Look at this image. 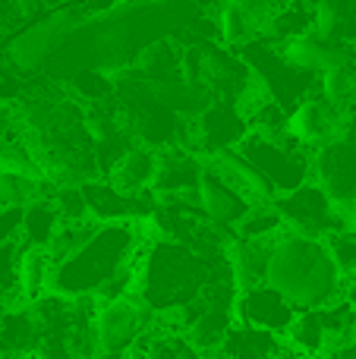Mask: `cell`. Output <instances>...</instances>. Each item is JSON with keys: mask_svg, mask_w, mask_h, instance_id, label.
<instances>
[{"mask_svg": "<svg viewBox=\"0 0 356 359\" xmlns=\"http://www.w3.org/2000/svg\"><path fill=\"white\" fill-rule=\"evenodd\" d=\"M155 236L158 233L151 221L101 224L79 252L54 265L50 290L63 293V297H98L101 287L117 278L123 268H130L136 252Z\"/></svg>", "mask_w": 356, "mask_h": 359, "instance_id": "obj_1", "label": "cell"}, {"mask_svg": "<svg viewBox=\"0 0 356 359\" xmlns=\"http://www.w3.org/2000/svg\"><path fill=\"white\" fill-rule=\"evenodd\" d=\"M265 284L284 293L296 312L322 309V306L341 299V293H344V278L331 262L325 243L290 233V230H281L275 236Z\"/></svg>", "mask_w": 356, "mask_h": 359, "instance_id": "obj_2", "label": "cell"}, {"mask_svg": "<svg viewBox=\"0 0 356 359\" xmlns=\"http://www.w3.org/2000/svg\"><path fill=\"white\" fill-rule=\"evenodd\" d=\"M227 262V252L205 255L196 249L183 246L174 240H161L155 236L145 252L142 280H139V297L151 306L155 312L183 309L202 293L205 280L212 271Z\"/></svg>", "mask_w": 356, "mask_h": 359, "instance_id": "obj_3", "label": "cell"}, {"mask_svg": "<svg viewBox=\"0 0 356 359\" xmlns=\"http://www.w3.org/2000/svg\"><path fill=\"white\" fill-rule=\"evenodd\" d=\"M233 151L265 180V186L275 196L294 192L296 186L313 180V151L303 149L290 136L271 139V136H262V133H246L243 142Z\"/></svg>", "mask_w": 356, "mask_h": 359, "instance_id": "obj_4", "label": "cell"}, {"mask_svg": "<svg viewBox=\"0 0 356 359\" xmlns=\"http://www.w3.org/2000/svg\"><path fill=\"white\" fill-rule=\"evenodd\" d=\"M271 205H275V211L281 215L284 230L300 233V236H313V240H325L334 230H341L344 224L353 221V211L334 205L331 196H328L315 180L296 186L294 192L275 196Z\"/></svg>", "mask_w": 356, "mask_h": 359, "instance_id": "obj_5", "label": "cell"}, {"mask_svg": "<svg viewBox=\"0 0 356 359\" xmlns=\"http://www.w3.org/2000/svg\"><path fill=\"white\" fill-rule=\"evenodd\" d=\"M246 133H249V123L237 101L212 98L189 123V149L199 158H214L233 151Z\"/></svg>", "mask_w": 356, "mask_h": 359, "instance_id": "obj_6", "label": "cell"}, {"mask_svg": "<svg viewBox=\"0 0 356 359\" xmlns=\"http://www.w3.org/2000/svg\"><path fill=\"white\" fill-rule=\"evenodd\" d=\"M155 325V309L142 297H123L98 306L95 341L101 353H130V347Z\"/></svg>", "mask_w": 356, "mask_h": 359, "instance_id": "obj_7", "label": "cell"}, {"mask_svg": "<svg viewBox=\"0 0 356 359\" xmlns=\"http://www.w3.org/2000/svg\"><path fill=\"white\" fill-rule=\"evenodd\" d=\"M313 180L331 196L334 205L353 208L356 202V130L334 136L313 151Z\"/></svg>", "mask_w": 356, "mask_h": 359, "instance_id": "obj_8", "label": "cell"}, {"mask_svg": "<svg viewBox=\"0 0 356 359\" xmlns=\"http://www.w3.org/2000/svg\"><path fill=\"white\" fill-rule=\"evenodd\" d=\"M347 130H353L350 117H344L338 107H331L322 95H309L306 101L290 107V114H287V136L309 151L331 142L334 136H341Z\"/></svg>", "mask_w": 356, "mask_h": 359, "instance_id": "obj_9", "label": "cell"}, {"mask_svg": "<svg viewBox=\"0 0 356 359\" xmlns=\"http://www.w3.org/2000/svg\"><path fill=\"white\" fill-rule=\"evenodd\" d=\"M296 309L290 306V299L284 293H278L271 284H259L249 290L237 293V322L249 325L259 331H271V334L284 337L287 328L294 325Z\"/></svg>", "mask_w": 356, "mask_h": 359, "instance_id": "obj_10", "label": "cell"}, {"mask_svg": "<svg viewBox=\"0 0 356 359\" xmlns=\"http://www.w3.org/2000/svg\"><path fill=\"white\" fill-rule=\"evenodd\" d=\"M196 202H199V211L205 215L208 224H214L218 230L233 236L237 224L249 215L252 205L240 196L233 186H227L224 180L214 174L205 161H202V177H199V189H196Z\"/></svg>", "mask_w": 356, "mask_h": 359, "instance_id": "obj_11", "label": "cell"}, {"mask_svg": "<svg viewBox=\"0 0 356 359\" xmlns=\"http://www.w3.org/2000/svg\"><path fill=\"white\" fill-rule=\"evenodd\" d=\"M278 50H281L287 67L300 69V73H309V76H322V73H328V69L341 67V63L356 60V44H334L319 35L294 38V41H287V44H278Z\"/></svg>", "mask_w": 356, "mask_h": 359, "instance_id": "obj_12", "label": "cell"}, {"mask_svg": "<svg viewBox=\"0 0 356 359\" xmlns=\"http://www.w3.org/2000/svg\"><path fill=\"white\" fill-rule=\"evenodd\" d=\"M202 177V158L186 145H170L158 151L155 196H196Z\"/></svg>", "mask_w": 356, "mask_h": 359, "instance_id": "obj_13", "label": "cell"}, {"mask_svg": "<svg viewBox=\"0 0 356 359\" xmlns=\"http://www.w3.org/2000/svg\"><path fill=\"white\" fill-rule=\"evenodd\" d=\"M271 249H275V236H262V240H237L233 236L227 243V265H231L237 290H249V287L268 280Z\"/></svg>", "mask_w": 356, "mask_h": 359, "instance_id": "obj_14", "label": "cell"}, {"mask_svg": "<svg viewBox=\"0 0 356 359\" xmlns=\"http://www.w3.org/2000/svg\"><path fill=\"white\" fill-rule=\"evenodd\" d=\"M69 19L67 16H57L50 19V22H35L29 25L25 32H19L16 38H13L10 44V57L19 63L22 69H38L44 60L50 57V50H54V44L60 41L63 35H67L69 29Z\"/></svg>", "mask_w": 356, "mask_h": 359, "instance_id": "obj_15", "label": "cell"}, {"mask_svg": "<svg viewBox=\"0 0 356 359\" xmlns=\"http://www.w3.org/2000/svg\"><path fill=\"white\" fill-rule=\"evenodd\" d=\"M158 174V151L149 149V145L136 142L117 164L111 168V174L104 180L111 186H117L126 196H139V192H149L151 183H155Z\"/></svg>", "mask_w": 356, "mask_h": 359, "instance_id": "obj_16", "label": "cell"}, {"mask_svg": "<svg viewBox=\"0 0 356 359\" xmlns=\"http://www.w3.org/2000/svg\"><path fill=\"white\" fill-rule=\"evenodd\" d=\"M313 35L356 44V0H313Z\"/></svg>", "mask_w": 356, "mask_h": 359, "instance_id": "obj_17", "label": "cell"}, {"mask_svg": "<svg viewBox=\"0 0 356 359\" xmlns=\"http://www.w3.org/2000/svg\"><path fill=\"white\" fill-rule=\"evenodd\" d=\"M38 325L29 306L0 309V356L4 359H25L35 356Z\"/></svg>", "mask_w": 356, "mask_h": 359, "instance_id": "obj_18", "label": "cell"}, {"mask_svg": "<svg viewBox=\"0 0 356 359\" xmlns=\"http://www.w3.org/2000/svg\"><path fill=\"white\" fill-rule=\"evenodd\" d=\"M284 350V337L271 334V331H259L249 325H233L227 331L221 353L224 359H278Z\"/></svg>", "mask_w": 356, "mask_h": 359, "instance_id": "obj_19", "label": "cell"}, {"mask_svg": "<svg viewBox=\"0 0 356 359\" xmlns=\"http://www.w3.org/2000/svg\"><path fill=\"white\" fill-rule=\"evenodd\" d=\"M54 284V262L44 249H32L19 243V297L25 303H35L38 297L50 290Z\"/></svg>", "mask_w": 356, "mask_h": 359, "instance_id": "obj_20", "label": "cell"}, {"mask_svg": "<svg viewBox=\"0 0 356 359\" xmlns=\"http://www.w3.org/2000/svg\"><path fill=\"white\" fill-rule=\"evenodd\" d=\"M303 35H313V0H300V4L275 10L262 32V38L271 44H287Z\"/></svg>", "mask_w": 356, "mask_h": 359, "instance_id": "obj_21", "label": "cell"}, {"mask_svg": "<svg viewBox=\"0 0 356 359\" xmlns=\"http://www.w3.org/2000/svg\"><path fill=\"white\" fill-rule=\"evenodd\" d=\"M60 224L63 221H60V215H57L50 196L35 198V202H29L22 208V236H19V243L32 246V249H48Z\"/></svg>", "mask_w": 356, "mask_h": 359, "instance_id": "obj_22", "label": "cell"}, {"mask_svg": "<svg viewBox=\"0 0 356 359\" xmlns=\"http://www.w3.org/2000/svg\"><path fill=\"white\" fill-rule=\"evenodd\" d=\"M315 95H322V98L331 107H338L344 117H353V111H356V60L341 63V67L322 73L319 86H315Z\"/></svg>", "mask_w": 356, "mask_h": 359, "instance_id": "obj_23", "label": "cell"}, {"mask_svg": "<svg viewBox=\"0 0 356 359\" xmlns=\"http://www.w3.org/2000/svg\"><path fill=\"white\" fill-rule=\"evenodd\" d=\"M284 341L296 350L300 356L306 359H319L328 350V334H325V325H322L319 309H309V312H296L294 325L287 328Z\"/></svg>", "mask_w": 356, "mask_h": 359, "instance_id": "obj_24", "label": "cell"}, {"mask_svg": "<svg viewBox=\"0 0 356 359\" xmlns=\"http://www.w3.org/2000/svg\"><path fill=\"white\" fill-rule=\"evenodd\" d=\"M98 227H101V224L92 221V217H85V221L60 224V227H57V233H54V240H50V246L44 249V252L50 255V262H54V265H60L63 259H69L73 252H79V249L95 236V230H98Z\"/></svg>", "mask_w": 356, "mask_h": 359, "instance_id": "obj_25", "label": "cell"}, {"mask_svg": "<svg viewBox=\"0 0 356 359\" xmlns=\"http://www.w3.org/2000/svg\"><path fill=\"white\" fill-rule=\"evenodd\" d=\"M284 230L281 215L275 211V205L265 202V205H252L249 215L237 224L233 236L237 240H262V236H278Z\"/></svg>", "mask_w": 356, "mask_h": 359, "instance_id": "obj_26", "label": "cell"}, {"mask_svg": "<svg viewBox=\"0 0 356 359\" xmlns=\"http://www.w3.org/2000/svg\"><path fill=\"white\" fill-rule=\"evenodd\" d=\"M331 252V262L338 265L341 278L344 280H356V217L350 224H344L341 230H334L331 236L322 240Z\"/></svg>", "mask_w": 356, "mask_h": 359, "instance_id": "obj_27", "label": "cell"}, {"mask_svg": "<svg viewBox=\"0 0 356 359\" xmlns=\"http://www.w3.org/2000/svg\"><path fill=\"white\" fill-rule=\"evenodd\" d=\"M114 88H117V79H111L101 69H82V73L73 76V98L76 101H88V104H101V101L114 98Z\"/></svg>", "mask_w": 356, "mask_h": 359, "instance_id": "obj_28", "label": "cell"}, {"mask_svg": "<svg viewBox=\"0 0 356 359\" xmlns=\"http://www.w3.org/2000/svg\"><path fill=\"white\" fill-rule=\"evenodd\" d=\"M142 359H202V353L189 344V337L183 334V331H161L158 328L155 341H151L149 353Z\"/></svg>", "mask_w": 356, "mask_h": 359, "instance_id": "obj_29", "label": "cell"}, {"mask_svg": "<svg viewBox=\"0 0 356 359\" xmlns=\"http://www.w3.org/2000/svg\"><path fill=\"white\" fill-rule=\"evenodd\" d=\"M19 236H22V208L4 205L0 208V243H19Z\"/></svg>", "mask_w": 356, "mask_h": 359, "instance_id": "obj_30", "label": "cell"}, {"mask_svg": "<svg viewBox=\"0 0 356 359\" xmlns=\"http://www.w3.org/2000/svg\"><path fill=\"white\" fill-rule=\"evenodd\" d=\"M233 4H237L240 10H243L246 16H249L252 22L259 25V32H265V25H268L271 13H275V6H271V0H233Z\"/></svg>", "mask_w": 356, "mask_h": 359, "instance_id": "obj_31", "label": "cell"}, {"mask_svg": "<svg viewBox=\"0 0 356 359\" xmlns=\"http://www.w3.org/2000/svg\"><path fill=\"white\" fill-rule=\"evenodd\" d=\"M290 4H300V0H271V6H275V10H281V6H290Z\"/></svg>", "mask_w": 356, "mask_h": 359, "instance_id": "obj_32", "label": "cell"}]
</instances>
